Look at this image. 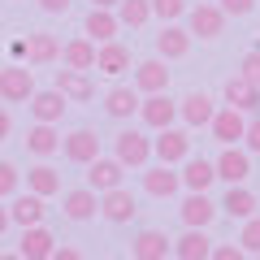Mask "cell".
Wrapping results in <instances>:
<instances>
[{
  "instance_id": "40",
  "label": "cell",
  "mask_w": 260,
  "mask_h": 260,
  "mask_svg": "<svg viewBox=\"0 0 260 260\" xmlns=\"http://www.w3.org/2000/svg\"><path fill=\"white\" fill-rule=\"evenodd\" d=\"M243 139H247V152H260V117H256V121H247Z\"/></svg>"
},
{
  "instance_id": "32",
  "label": "cell",
  "mask_w": 260,
  "mask_h": 260,
  "mask_svg": "<svg viewBox=\"0 0 260 260\" xmlns=\"http://www.w3.org/2000/svg\"><path fill=\"white\" fill-rule=\"evenodd\" d=\"M26 191H35V195H61V174H56L52 165H35V169H26Z\"/></svg>"
},
{
  "instance_id": "6",
  "label": "cell",
  "mask_w": 260,
  "mask_h": 260,
  "mask_svg": "<svg viewBox=\"0 0 260 260\" xmlns=\"http://www.w3.org/2000/svg\"><path fill=\"white\" fill-rule=\"evenodd\" d=\"M213 165H217V178H221V182H230V186L251 178V156H247L243 148H234V143H221V156H217Z\"/></svg>"
},
{
  "instance_id": "21",
  "label": "cell",
  "mask_w": 260,
  "mask_h": 260,
  "mask_svg": "<svg viewBox=\"0 0 260 260\" xmlns=\"http://www.w3.org/2000/svg\"><path fill=\"white\" fill-rule=\"evenodd\" d=\"M52 61H61V39L48 30L26 35V65H52Z\"/></svg>"
},
{
  "instance_id": "24",
  "label": "cell",
  "mask_w": 260,
  "mask_h": 260,
  "mask_svg": "<svg viewBox=\"0 0 260 260\" xmlns=\"http://www.w3.org/2000/svg\"><path fill=\"white\" fill-rule=\"evenodd\" d=\"M217 182V165L204 156H186L182 160V186L186 191H208V186Z\"/></svg>"
},
{
  "instance_id": "8",
  "label": "cell",
  "mask_w": 260,
  "mask_h": 260,
  "mask_svg": "<svg viewBox=\"0 0 260 260\" xmlns=\"http://www.w3.org/2000/svg\"><path fill=\"white\" fill-rule=\"evenodd\" d=\"M56 91H61L70 104H87L95 95V83H91L87 70H70V65H65V70H56Z\"/></svg>"
},
{
  "instance_id": "33",
  "label": "cell",
  "mask_w": 260,
  "mask_h": 260,
  "mask_svg": "<svg viewBox=\"0 0 260 260\" xmlns=\"http://www.w3.org/2000/svg\"><path fill=\"white\" fill-rule=\"evenodd\" d=\"M152 18V0H117V22L130 30H139Z\"/></svg>"
},
{
  "instance_id": "36",
  "label": "cell",
  "mask_w": 260,
  "mask_h": 260,
  "mask_svg": "<svg viewBox=\"0 0 260 260\" xmlns=\"http://www.w3.org/2000/svg\"><path fill=\"white\" fill-rule=\"evenodd\" d=\"M18 182H22L18 165H13V160H0V200H5V195H18Z\"/></svg>"
},
{
  "instance_id": "37",
  "label": "cell",
  "mask_w": 260,
  "mask_h": 260,
  "mask_svg": "<svg viewBox=\"0 0 260 260\" xmlns=\"http://www.w3.org/2000/svg\"><path fill=\"white\" fill-rule=\"evenodd\" d=\"M239 74L247 78L251 87H260V48H251V52H247V56L239 61Z\"/></svg>"
},
{
  "instance_id": "45",
  "label": "cell",
  "mask_w": 260,
  "mask_h": 260,
  "mask_svg": "<svg viewBox=\"0 0 260 260\" xmlns=\"http://www.w3.org/2000/svg\"><path fill=\"white\" fill-rule=\"evenodd\" d=\"M9 225H13V217H9V208H5V204H0V234H5V230H9Z\"/></svg>"
},
{
  "instance_id": "18",
  "label": "cell",
  "mask_w": 260,
  "mask_h": 260,
  "mask_svg": "<svg viewBox=\"0 0 260 260\" xmlns=\"http://www.w3.org/2000/svg\"><path fill=\"white\" fill-rule=\"evenodd\" d=\"M26 109H30V117H35V121H61L65 109H70V100L52 87V91H35L26 100Z\"/></svg>"
},
{
  "instance_id": "35",
  "label": "cell",
  "mask_w": 260,
  "mask_h": 260,
  "mask_svg": "<svg viewBox=\"0 0 260 260\" xmlns=\"http://www.w3.org/2000/svg\"><path fill=\"white\" fill-rule=\"evenodd\" d=\"M186 13V0H152V18L160 22H178Z\"/></svg>"
},
{
  "instance_id": "1",
  "label": "cell",
  "mask_w": 260,
  "mask_h": 260,
  "mask_svg": "<svg viewBox=\"0 0 260 260\" xmlns=\"http://www.w3.org/2000/svg\"><path fill=\"white\" fill-rule=\"evenodd\" d=\"M113 156L126 169H143L148 156H152V139L143 130H121V135H113Z\"/></svg>"
},
{
  "instance_id": "7",
  "label": "cell",
  "mask_w": 260,
  "mask_h": 260,
  "mask_svg": "<svg viewBox=\"0 0 260 260\" xmlns=\"http://www.w3.org/2000/svg\"><path fill=\"white\" fill-rule=\"evenodd\" d=\"M139 117H143V126H148V130H165V126H174L178 104L169 100L165 91H152L148 100H139Z\"/></svg>"
},
{
  "instance_id": "34",
  "label": "cell",
  "mask_w": 260,
  "mask_h": 260,
  "mask_svg": "<svg viewBox=\"0 0 260 260\" xmlns=\"http://www.w3.org/2000/svg\"><path fill=\"white\" fill-rule=\"evenodd\" d=\"M239 243H243V251H247V256H260V217H256V213H251L247 221H243Z\"/></svg>"
},
{
  "instance_id": "23",
  "label": "cell",
  "mask_w": 260,
  "mask_h": 260,
  "mask_svg": "<svg viewBox=\"0 0 260 260\" xmlns=\"http://www.w3.org/2000/svg\"><path fill=\"white\" fill-rule=\"evenodd\" d=\"M26 152H35V156L61 152V130H56V121H35V126L26 130Z\"/></svg>"
},
{
  "instance_id": "16",
  "label": "cell",
  "mask_w": 260,
  "mask_h": 260,
  "mask_svg": "<svg viewBox=\"0 0 260 260\" xmlns=\"http://www.w3.org/2000/svg\"><path fill=\"white\" fill-rule=\"evenodd\" d=\"M95 70H100V74H109V78L126 74V70H130V48L117 44V39H104V44L95 48Z\"/></svg>"
},
{
  "instance_id": "10",
  "label": "cell",
  "mask_w": 260,
  "mask_h": 260,
  "mask_svg": "<svg viewBox=\"0 0 260 260\" xmlns=\"http://www.w3.org/2000/svg\"><path fill=\"white\" fill-rule=\"evenodd\" d=\"M178 213H182L186 225H200V230H208V225L217 221V213H221V204H213V200H208V191H191V195L182 200V208H178Z\"/></svg>"
},
{
  "instance_id": "11",
  "label": "cell",
  "mask_w": 260,
  "mask_h": 260,
  "mask_svg": "<svg viewBox=\"0 0 260 260\" xmlns=\"http://www.w3.org/2000/svg\"><path fill=\"white\" fill-rule=\"evenodd\" d=\"M208 130H213L217 143H239L243 130H247V121H243V109H234V104H225V109L213 113V121H208Z\"/></svg>"
},
{
  "instance_id": "22",
  "label": "cell",
  "mask_w": 260,
  "mask_h": 260,
  "mask_svg": "<svg viewBox=\"0 0 260 260\" xmlns=\"http://www.w3.org/2000/svg\"><path fill=\"white\" fill-rule=\"evenodd\" d=\"M213 113H217V104H213V95H208V91H191L182 104H178V117H182L186 126H208Z\"/></svg>"
},
{
  "instance_id": "43",
  "label": "cell",
  "mask_w": 260,
  "mask_h": 260,
  "mask_svg": "<svg viewBox=\"0 0 260 260\" xmlns=\"http://www.w3.org/2000/svg\"><path fill=\"white\" fill-rule=\"evenodd\" d=\"M9 130H13V117H9V109H0V143L9 139Z\"/></svg>"
},
{
  "instance_id": "28",
  "label": "cell",
  "mask_w": 260,
  "mask_h": 260,
  "mask_svg": "<svg viewBox=\"0 0 260 260\" xmlns=\"http://www.w3.org/2000/svg\"><path fill=\"white\" fill-rule=\"evenodd\" d=\"M104 113L117 117V121L135 117V113H139V87H113V91L104 95Z\"/></svg>"
},
{
  "instance_id": "25",
  "label": "cell",
  "mask_w": 260,
  "mask_h": 260,
  "mask_svg": "<svg viewBox=\"0 0 260 260\" xmlns=\"http://www.w3.org/2000/svg\"><path fill=\"white\" fill-rule=\"evenodd\" d=\"M117 30H121L117 13H113V9H100V5H91V13H87V22H83V35H91L95 44H104V39H117Z\"/></svg>"
},
{
  "instance_id": "15",
  "label": "cell",
  "mask_w": 260,
  "mask_h": 260,
  "mask_svg": "<svg viewBox=\"0 0 260 260\" xmlns=\"http://www.w3.org/2000/svg\"><path fill=\"white\" fill-rule=\"evenodd\" d=\"M52 247H56L52 230H44V221H39V225H26V230H22L18 256L22 260H48V256H52Z\"/></svg>"
},
{
  "instance_id": "17",
  "label": "cell",
  "mask_w": 260,
  "mask_h": 260,
  "mask_svg": "<svg viewBox=\"0 0 260 260\" xmlns=\"http://www.w3.org/2000/svg\"><path fill=\"white\" fill-rule=\"evenodd\" d=\"M135 87H139L143 95H152V91H169L165 56H152V61H139V65H135Z\"/></svg>"
},
{
  "instance_id": "31",
  "label": "cell",
  "mask_w": 260,
  "mask_h": 260,
  "mask_svg": "<svg viewBox=\"0 0 260 260\" xmlns=\"http://www.w3.org/2000/svg\"><path fill=\"white\" fill-rule=\"evenodd\" d=\"M221 213H230V217H239V221H247V217L256 213V195H251L243 182H234L230 191L221 195Z\"/></svg>"
},
{
  "instance_id": "19",
  "label": "cell",
  "mask_w": 260,
  "mask_h": 260,
  "mask_svg": "<svg viewBox=\"0 0 260 260\" xmlns=\"http://www.w3.org/2000/svg\"><path fill=\"white\" fill-rule=\"evenodd\" d=\"M156 52L165 56V61H182V56L191 52V30L165 22V26H160V35H156Z\"/></svg>"
},
{
  "instance_id": "4",
  "label": "cell",
  "mask_w": 260,
  "mask_h": 260,
  "mask_svg": "<svg viewBox=\"0 0 260 260\" xmlns=\"http://www.w3.org/2000/svg\"><path fill=\"white\" fill-rule=\"evenodd\" d=\"M152 156L165 160V165L186 160V156H191V135H186V130H174V126L156 130V139H152Z\"/></svg>"
},
{
  "instance_id": "3",
  "label": "cell",
  "mask_w": 260,
  "mask_h": 260,
  "mask_svg": "<svg viewBox=\"0 0 260 260\" xmlns=\"http://www.w3.org/2000/svg\"><path fill=\"white\" fill-rule=\"evenodd\" d=\"M35 95V74L26 65H5L0 70V100L5 104H26Z\"/></svg>"
},
{
  "instance_id": "13",
  "label": "cell",
  "mask_w": 260,
  "mask_h": 260,
  "mask_svg": "<svg viewBox=\"0 0 260 260\" xmlns=\"http://www.w3.org/2000/svg\"><path fill=\"white\" fill-rule=\"evenodd\" d=\"M121 174H126V165L117 156H95L87 165V186L91 191H113V186H121Z\"/></svg>"
},
{
  "instance_id": "12",
  "label": "cell",
  "mask_w": 260,
  "mask_h": 260,
  "mask_svg": "<svg viewBox=\"0 0 260 260\" xmlns=\"http://www.w3.org/2000/svg\"><path fill=\"white\" fill-rule=\"evenodd\" d=\"M61 208H65L70 221H91V217L100 213V191H91V186L65 191V195H61Z\"/></svg>"
},
{
  "instance_id": "26",
  "label": "cell",
  "mask_w": 260,
  "mask_h": 260,
  "mask_svg": "<svg viewBox=\"0 0 260 260\" xmlns=\"http://www.w3.org/2000/svg\"><path fill=\"white\" fill-rule=\"evenodd\" d=\"M44 195H35V191H26V195H18V200H13L9 204V217H13V225H22V230H26V225H39L44 221Z\"/></svg>"
},
{
  "instance_id": "46",
  "label": "cell",
  "mask_w": 260,
  "mask_h": 260,
  "mask_svg": "<svg viewBox=\"0 0 260 260\" xmlns=\"http://www.w3.org/2000/svg\"><path fill=\"white\" fill-rule=\"evenodd\" d=\"M91 5H100V9H117V0H91Z\"/></svg>"
},
{
  "instance_id": "5",
  "label": "cell",
  "mask_w": 260,
  "mask_h": 260,
  "mask_svg": "<svg viewBox=\"0 0 260 260\" xmlns=\"http://www.w3.org/2000/svg\"><path fill=\"white\" fill-rule=\"evenodd\" d=\"M61 152H65V160H74V165H91V160L100 156V135L87 130V126H78V130H70L61 139Z\"/></svg>"
},
{
  "instance_id": "9",
  "label": "cell",
  "mask_w": 260,
  "mask_h": 260,
  "mask_svg": "<svg viewBox=\"0 0 260 260\" xmlns=\"http://www.w3.org/2000/svg\"><path fill=\"white\" fill-rule=\"evenodd\" d=\"M100 213H104V221L126 225L130 217L139 213V204H135V195H130L126 186H113V191H100Z\"/></svg>"
},
{
  "instance_id": "27",
  "label": "cell",
  "mask_w": 260,
  "mask_h": 260,
  "mask_svg": "<svg viewBox=\"0 0 260 260\" xmlns=\"http://www.w3.org/2000/svg\"><path fill=\"white\" fill-rule=\"evenodd\" d=\"M208 251H213V239H208L200 225H186V234L174 243V256L178 260H208Z\"/></svg>"
},
{
  "instance_id": "38",
  "label": "cell",
  "mask_w": 260,
  "mask_h": 260,
  "mask_svg": "<svg viewBox=\"0 0 260 260\" xmlns=\"http://www.w3.org/2000/svg\"><path fill=\"white\" fill-rule=\"evenodd\" d=\"M247 251H243V243H221V247L208 251V260H243Z\"/></svg>"
},
{
  "instance_id": "14",
  "label": "cell",
  "mask_w": 260,
  "mask_h": 260,
  "mask_svg": "<svg viewBox=\"0 0 260 260\" xmlns=\"http://www.w3.org/2000/svg\"><path fill=\"white\" fill-rule=\"evenodd\" d=\"M174 251V239H165V230H139L130 243V256L135 260H165Z\"/></svg>"
},
{
  "instance_id": "20",
  "label": "cell",
  "mask_w": 260,
  "mask_h": 260,
  "mask_svg": "<svg viewBox=\"0 0 260 260\" xmlns=\"http://www.w3.org/2000/svg\"><path fill=\"white\" fill-rule=\"evenodd\" d=\"M178 186H182V174H174V165H165V160H160L156 169H148V174H143V191L156 195V200L178 195Z\"/></svg>"
},
{
  "instance_id": "42",
  "label": "cell",
  "mask_w": 260,
  "mask_h": 260,
  "mask_svg": "<svg viewBox=\"0 0 260 260\" xmlns=\"http://www.w3.org/2000/svg\"><path fill=\"white\" fill-rule=\"evenodd\" d=\"M78 256H83L78 247H52V256H48V260H78Z\"/></svg>"
},
{
  "instance_id": "48",
  "label": "cell",
  "mask_w": 260,
  "mask_h": 260,
  "mask_svg": "<svg viewBox=\"0 0 260 260\" xmlns=\"http://www.w3.org/2000/svg\"><path fill=\"white\" fill-rule=\"evenodd\" d=\"M256 113H260V100H256Z\"/></svg>"
},
{
  "instance_id": "39",
  "label": "cell",
  "mask_w": 260,
  "mask_h": 260,
  "mask_svg": "<svg viewBox=\"0 0 260 260\" xmlns=\"http://www.w3.org/2000/svg\"><path fill=\"white\" fill-rule=\"evenodd\" d=\"M221 9H225V18H247L256 9V0H221Z\"/></svg>"
},
{
  "instance_id": "47",
  "label": "cell",
  "mask_w": 260,
  "mask_h": 260,
  "mask_svg": "<svg viewBox=\"0 0 260 260\" xmlns=\"http://www.w3.org/2000/svg\"><path fill=\"white\" fill-rule=\"evenodd\" d=\"M256 48H260V30H256Z\"/></svg>"
},
{
  "instance_id": "44",
  "label": "cell",
  "mask_w": 260,
  "mask_h": 260,
  "mask_svg": "<svg viewBox=\"0 0 260 260\" xmlns=\"http://www.w3.org/2000/svg\"><path fill=\"white\" fill-rule=\"evenodd\" d=\"M9 52L18 56V61H26V39H13V44H9Z\"/></svg>"
},
{
  "instance_id": "41",
  "label": "cell",
  "mask_w": 260,
  "mask_h": 260,
  "mask_svg": "<svg viewBox=\"0 0 260 260\" xmlns=\"http://www.w3.org/2000/svg\"><path fill=\"white\" fill-rule=\"evenodd\" d=\"M70 5H74V0H39L44 13H70Z\"/></svg>"
},
{
  "instance_id": "30",
  "label": "cell",
  "mask_w": 260,
  "mask_h": 260,
  "mask_svg": "<svg viewBox=\"0 0 260 260\" xmlns=\"http://www.w3.org/2000/svg\"><path fill=\"white\" fill-rule=\"evenodd\" d=\"M221 95H225V104H234V109H243V113H256V100H260V87H251L243 74H234V78H225V87H221Z\"/></svg>"
},
{
  "instance_id": "29",
  "label": "cell",
  "mask_w": 260,
  "mask_h": 260,
  "mask_svg": "<svg viewBox=\"0 0 260 260\" xmlns=\"http://www.w3.org/2000/svg\"><path fill=\"white\" fill-rule=\"evenodd\" d=\"M61 61L70 65V70H95V39L91 35L70 39V44L61 48Z\"/></svg>"
},
{
  "instance_id": "2",
  "label": "cell",
  "mask_w": 260,
  "mask_h": 260,
  "mask_svg": "<svg viewBox=\"0 0 260 260\" xmlns=\"http://www.w3.org/2000/svg\"><path fill=\"white\" fill-rule=\"evenodd\" d=\"M186 30H191V39L200 35V39H221V30H225V9L221 5H195V9H186Z\"/></svg>"
}]
</instances>
